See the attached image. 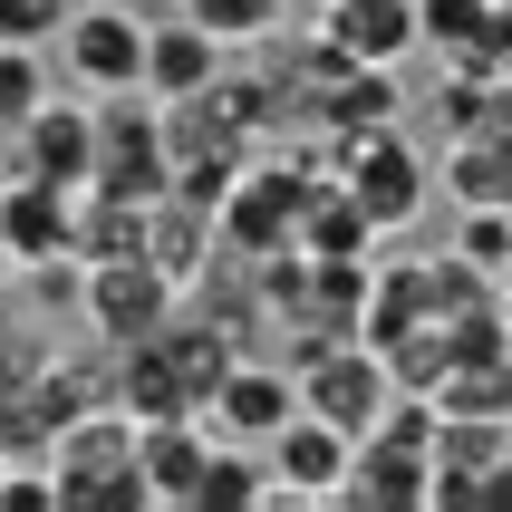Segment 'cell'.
<instances>
[{"label":"cell","instance_id":"cell-12","mask_svg":"<svg viewBox=\"0 0 512 512\" xmlns=\"http://www.w3.org/2000/svg\"><path fill=\"white\" fill-rule=\"evenodd\" d=\"M319 39L348 68H406L426 49V20H416V0H319Z\"/></svg>","mask_w":512,"mask_h":512},{"label":"cell","instance_id":"cell-25","mask_svg":"<svg viewBox=\"0 0 512 512\" xmlns=\"http://www.w3.org/2000/svg\"><path fill=\"white\" fill-rule=\"evenodd\" d=\"M0 184H10V126H0Z\"/></svg>","mask_w":512,"mask_h":512},{"label":"cell","instance_id":"cell-23","mask_svg":"<svg viewBox=\"0 0 512 512\" xmlns=\"http://www.w3.org/2000/svg\"><path fill=\"white\" fill-rule=\"evenodd\" d=\"M68 10H78V0H0V39H29V49H39Z\"/></svg>","mask_w":512,"mask_h":512},{"label":"cell","instance_id":"cell-9","mask_svg":"<svg viewBox=\"0 0 512 512\" xmlns=\"http://www.w3.org/2000/svg\"><path fill=\"white\" fill-rule=\"evenodd\" d=\"M271 512H290V503H339V484H348V455H358V435H339L329 416H290L271 445Z\"/></svg>","mask_w":512,"mask_h":512},{"label":"cell","instance_id":"cell-24","mask_svg":"<svg viewBox=\"0 0 512 512\" xmlns=\"http://www.w3.org/2000/svg\"><path fill=\"white\" fill-rule=\"evenodd\" d=\"M10 271H20V261H10V242H0V290H10Z\"/></svg>","mask_w":512,"mask_h":512},{"label":"cell","instance_id":"cell-2","mask_svg":"<svg viewBox=\"0 0 512 512\" xmlns=\"http://www.w3.org/2000/svg\"><path fill=\"white\" fill-rule=\"evenodd\" d=\"M339 194L368 213V232H406L416 213H426V194H435V174H426V155L397 136V126H368V136H339Z\"/></svg>","mask_w":512,"mask_h":512},{"label":"cell","instance_id":"cell-26","mask_svg":"<svg viewBox=\"0 0 512 512\" xmlns=\"http://www.w3.org/2000/svg\"><path fill=\"white\" fill-rule=\"evenodd\" d=\"M503 493H512V455H503Z\"/></svg>","mask_w":512,"mask_h":512},{"label":"cell","instance_id":"cell-6","mask_svg":"<svg viewBox=\"0 0 512 512\" xmlns=\"http://www.w3.org/2000/svg\"><path fill=\"white\" fill-rule=\"evenodd\" d=\"M300 406L310 416H329L339 435H368L377 416H387V397H397V377H387V358H377L368 339H329L319 358H300Z\"/></svg>","mask_w":512,"mask_h":512},{"label":"cell","instance_id":"cell-1","mask_svg":"<svg viewBox=\"0 0 512 512\" xmlns=\"http://www.w3.org/2000/svg\"><path fill=\"white\" fill-rule=\"evenodd\" d=\"M49 474H58V512H155L136 474V416L126 406H97L78 426H58Z\"/></svg>","mask_w":512,"mask_h":512},{"label":"cell","instance_id":"cell-10","mask_svg":"<svg viewBox=\"0 0 512 512\" xmlns=\"http://www.w3.org/2000/svg\"><path fill=\"white\" fill-rule=\"evenodd\" d=\"M310 194L319 184H290L281 165H242L232 174V194H223V252H242V261H261V252H281V242H300V213H310Z\"/></svg>","mask_w":512,"mask_h":512},{"label":"cell","instance_id":"cell-11","mask_svg":"<svg viewBox=\"0 0 512 512\" xmlns=\"http://www.w3.org/2000/svg\"><path fill=\"white\" fill-rule=\"evenodd\" d=\"M290 416H300V377H290V358H232L223 387L203 397V426L232 435V445H271Z\"/></svg>","mask_w":512,"mask_h":512},{"label":"cell","instance_id":"cell-16","mask_svg":"<svg viewBox=\"0 0 512 512\" xmlns=\"http://www.w3.org/2000/svg\"><path fill=\"white\" fill-rule=\"evenodd\" d=\"M145 261H155L174 290L194 281L203 261H223V223H213V203H194V194H155V203H145Z\"/></svg>","mask_w":512,"mask_h":512},{"label":"cell","instance_id":"cell-4","mask_svg":"<svg viewBox=\"0 0 512 512\" xmlns=\"http://www.w3.org/2000/svg\"><path fill=\"white\" fill-rule=\"evenodd\" d=\"M58 68H68V87H87V97L145 87V10H126V0L68 10V20H58Z\"/></svg>","mask_w":512,"mask_h":512},{"label":"cell","instance_id":"cell-13","mask_svg":"<svg viewBox=\"0 0 512 512\" xmlns=\"http://www.w3.org/2000/svg\"><path fill=\"white\" fill-rule=\"evenodd\" d=\"M203 464H213V426L203 416H155L136 426V474L155 512H194L203 503Z\"/></svg>","mask_w":512,"mask_h":512},{"label":"cell","instance_id":"cell-3","mask_svg":"<svg viewBox=\"0 0 512 512\" xmlns=\"http://www.w3.org/2000/svg\"><path fill=\"white\" fill-rule=\"evenodd\" d=\"M87 184H107V194H174V155H165V107L145 97V87H116L97 97V174Z\"/></svg>","mask_w":512,"mask_h":512},{"label":"cell","instance_id":"cell-18","mask_svg":"<svg viewBox=\"0 0 512 512\" xmlns=\"http://www.w3.org/2000/svg\"><path fill=\"white\" fill-rule=\"evenodd\" d=\"M78 252L87 261L145 252V203L136 194H107V184H78Z\"/></svg>","mask_w":512,"mask_h":512},{"label":"cell","instance_id":"cell-15","mask_svg":"<svg viewBox=\"0 0 512 512\" xmlns=\"http://www.w3.org/2000/svg\"><path fill=\"white\" fill-rule=\"evenodd\" d=\"M0 242H10V261H20V271H29V261L78 252V194L10 174V184H0Z\"/></svg>","mask_w":512,"mask_h":512},{"label":"cell","instance_id":"cell-19","mask_svg":"<svg viewBox=\"0 0 512 512\" xmlns=\"http://www.w3.org/2000/svg\"><path fill=\"white\" fill-rule=\"evenodd\" d=\"M319 116H329V136H368V126L406 116V87H397V68H339V97Z\"/></svg>","mask_w":512,"mask_h":512},{"label":"cell","instance_id":"cell-22","mask_svg":"<svg viewBox=\"0 0 512 512\" xmlns=\"http://www.w3.org/2000/svg\"><path fill=\"white\" fill-rule=\"evenodd\" d=\"M445 184H455L464 213H474V203H512V155L484 145V136H455V174H445Z\"/></svg>","mask_w":512,"mask_h":512},{"label":"cell","instance_id":"cell-21","mask_svg":"<svg viewBox=\"0 0 512 512\" xmlns=\"http://www.w3.org/2000/svg\"><path fill=\"white\" fill-rule=\"evenodd\" d=\"M184 20H203L223 49H261L281 39V0H184Z\"/></svg>","mask_w":512,"mask_h":512},{"label":"cell","instance_id":"cell-8","mask_svg":"<svg viewBox=\"0 0 512 512\" xmlns=\"http://www.w3.org/2000/svg\"><path fill=\"white\" fill-rule=\"evenodd\" d=\"M339 503L348 512H435V445H406V435L368 426L358 455H348Z\"/></svg>","mask_w":512,"mask_h":512},{"label":"cell","instance_id":"cell-14","mask_svg":"<svg viewBox=\"0 0 512 512\" xmlns=\"http://www.w3.org/2000/svg\"><path fill=\"white\" fill-rule=\"evenodd\" d=\"M223 78V39L203 20H145V97L155 107H174V97H203V87Z\"/></svg>","mask_w":512,"mask_h":512},{"label":"cell","instance_id":"cell-5","mask_svg":"<svg viewBox=\"0 0 512 512\" xmlns=\"http://www.w3.org/2000/svg\"><path fill=\"white\" fill-rule=\"evenodd\" d=\"M184 310V290L155 271L145 252H126V261H87V290H78V319L97 329L107 348H126V339H155L165 319Z\"/></svg>","mask_w":512,"mask_h":512},{"label":"cell","instance_id":"cell-20","mask_svg":"<svg viewBox=\"0 0 512 512\" xmlns=\"http://www.w3.org/2000/svg\"><path fill=\"white\" fill-rule=\"evenodd\" d=\"M49 97H58V78H49V49H29V39H0V126L39 116Z\"/></svg>","mask_w":512,"mask_h":512},{"label":"cell","instance_id":"cell-17","mask_svg":"<svg viewBox=\"0 0 512 512\" xmlns=\"http://www.w3.org/2000/svg\"><path fill=\"white\" fill-rule=\"evenodd\" d=\"M194 512H271V455L213 435V464H203V503Z\"/></svg>","mask_w":512,"mask_h":512},{"label":"cell","instance_id":"cell-7","mask_svg":"<svg viewBox=\"0 0 512 512\" xmlns=\"http://www.w3.org/2000/svg\"><path fill=\"white\" fill-rule=\"evenodd\" d=\"M10 174L78 194L87 174H97V107H87V97H49L39 116H20V126H10Z\"/></svg>","mask_w":512,"mask_h":512}]
</instances>
